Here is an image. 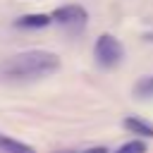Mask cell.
<instances>
[{
	"label": "cell",
	"mask_w": 153,
	"mask_h": 153,
	"mask_svg": "<svg viewBox=\"0 0 153 153\" xmlns=\"http://www.w3.org/2000/svg\"><path fill=\"white\" fill-rule=\"evenodd\" d=\"M50 22H53V17H48V14H24L14 22V26H19V29H43Z\"/></svg>",
	"instance_id": "cell-4"
},
{
	"label": "cell",
	"mask_w": 153,
	"mask_h": 153,
	"mask_svg": "<svg viewBox=\"0 0 153 153\" xmlns=\"http://www.w3.org/2000/svg\"><path fill=\"white\" fill-rule=\"evenodd\" d=\"M93 57H96V62H98L100 67L110 69V67H115V65L122 62L124 48H122V43H120L115 36L103 33V36L96 41V45H93Z\"/></svg>",
	"instance_id": "cell-2"
},
{
	"label": "cell",
	"mask_w": 153,
	"mask_h": 153,
	"mask_svg": "<svg viewBox=\"0 0 153 153\" xmlns=\"http://www.w3.org/2000/svg\"><path fill=\"white\" fill-rule=\"evenodd\" d=\"M79 153H108L105 146H93V148H86V151H79Z\"/></svg>",
	"instance_id": "cell-9"
},
{
	"label": "cell",
	"mask_w": 153,
	"mask_h": 153,
	"mask_svg": "<svg viewBox=\"0 0 153 153\" xmlns=\"http://www.w3.org/2000/svg\"><path fill=\"white\" fill-rule=\"evenodd\" d=\"M0 153H36L31 146L17 141V139H10L5 134H0Z\"/></svg>",
	"instance_id": "cell-5"
},
{
	"label": "cell",
	"mask_w": 153,
	"mask_h": 153,
	"mask_svg": "<svg viewBox=\"0 0 153 153\" xmlns=\"http://www.w3.org/2000/svg\"><path fill=\"white\" fill-rule=\"evenodd\" d=\"M124 127H127L131 134H141V136H146V139L153 136V124H148V122H143V120H139V117H127V120H124Z\"/></svg>",
	"instance_id": "cell-6"
},
{
	"label": "cell",
	"mask_w": 153,
	"mask_h": 153,
	"mask_svg": "<svg viewBox=\"0 0 153 153\" xmlns=\"http://www.w3.org/2000/svg\"><path fill=\"white\" fill-rule=\"evenodd\" d=\"M60 69V57L50 50H24L7 57L0 65V74L5 79L26 81V79H43Z\"/></svg>",
	"instance_id": "cell-1"
},
{
	"label": "cell",
	"mask_w": 153,
	"mask_h": 153,
	"mask_svg": "<svg viewBox=\"0 0 153 153\" xmlns=\"http://www.w3.org/2000/svg\"><path fill=\"white\" fill-rule=\"evenodd\" d=\"M115 153H146V143L143 141H129V143L120 146Z\"/></svg>",
	"instance_id": "cell-8"
},
{
	"label": "cell",
	"mask_w": 153,
	"mask_h": 153,
	"mask_svg": "<svg viewBox=\"0 0 153 153\" xmlns=\"http://www.w3.org/2000/svg\"><path fill=\"white\" fill-rule=\"evenodd\" d=\"M131 93H134L136 98H153V76H141V79L134 84Z\"/></svg>",
	"instance_id": "cell-7"
},
{
	"label": "cell",
	"mask_w": 153,
	"mask_h": 153,
	"mask_svg": "<svg viewBox=\"0 0 153 153\" xmlns=\"http://www.w3.org/2000/svg\"><path fill=\"white\" fill-rule=\"evenodd\" d=\"M50 17H53V22H57V24L65 26L67 31H81V29L86 26V19H88V14H86V10H84L81 5L57 7Z\"/></svg>",
	"instance_id": "cell-3"
}]
</instances>
